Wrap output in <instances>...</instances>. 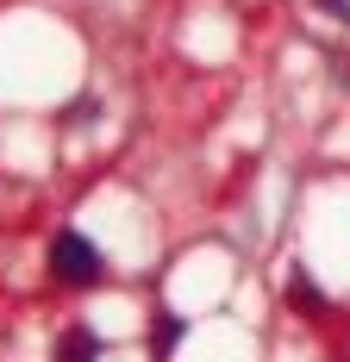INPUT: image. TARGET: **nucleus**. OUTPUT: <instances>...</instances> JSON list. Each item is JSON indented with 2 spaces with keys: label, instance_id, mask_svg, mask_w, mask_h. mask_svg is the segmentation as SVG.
Instances as JSON below:
<instances>
[{
  "label": "nucleus",
  "instance_id": "f257e3e1",
  "mask_svg": "<svg viewBox=\"0 0 350 362\" xmlns=\"http://www.w3.org/2000/svg\"><path fill=\"white\" fill-rule=\"evenodd\" d=\"M50 269H57V281H69V288H88V281H101V250L81 238V231H63L57 244H50Z\"/></svg>",
  "mask_w": 350,
  "mask_h": 362
},
{
  "label": "nucleus",
  "instance_id": "f03ea898",
  "mask_svg": "<svg viewBox=\"0 0 350 362\" xmlns=\"http://www.w3.org/2000/svg\"><path fill=\"white\" fill-rule=\"evenodd\" d=\"M101 356V344H94V331H69L63 344H57V362H94Z\"/></svg>",
  "mask_w": 350,
  "mask_h": 362
},
{
  "label": "nucleus",
  "instance_id": "20e7f679",
  "mask_svg": "<svg viewBox=\"0 0 350 362\" xmlns=\"http://www.w3.org/2000/svg\"><path fill=\"white\" fill-rule=\"evenodd\" d=\"M175 337H181V319H163L157 325V350H175Z\"/></svg>",
  "mask_w": 350,
  "mask_h": 362
},
{
  "label": "nucleus",
  "instance_id": "7ed1b4c3",
  "mask_svg": "<svg viewBox=\"0 0 350 362\" xmlns=\"http://www.w3.org/2000/svg\"><path fill=\"white\" fill-rule=\"evenodd\" d=\"M288 300H294V306H300V313H313V319H319V313H325V300H319V293H313V281H307V275H300V269H294V275H288Z\"/></svg>",
  "mask_w": 350,
  "mask_h": 362
},
{
  "label": "nucleus",
  "instance_id": "39448f33",
  "mask_svg": "<svg viewBox=\"0 0 350 362\" xmlns=\"http://www.w3.org/2000/svg\"><path fill=\"white\" fill-rule=\"evenodd\" d=\"M325 13H338V19H350V0H319Z\"/></svg>",
  "mask_w": 350,
  "mask_h": 362
}]
</instances>
